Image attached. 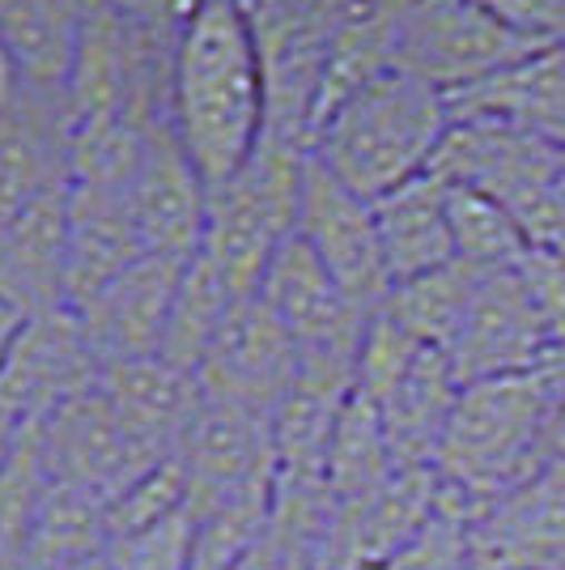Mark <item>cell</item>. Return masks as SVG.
I'll use <instances>...</instances> for the list:
<instances>
[{"label": "cell", "mask_w": 565, "mask_h": 570, "mask_svg": "<svg viewBox=\"0 0 565 570\" xmlns=\"http://www.w3.org/2000/svg\"><path fill=\"white\" fill-rule=\"evenodd\" d=\"M107 507L69 485H48L26 532L18 570H90L107 558Z\"/></svg>", "instance_id": "cell-27"}, {"label": "cell", "mask_w": 565, "mask_h": 570, "mask_svg": "<svg viewBox=\"0 0 565 570\" xmlns=\"http://www.w3.org/2000/svg\"><path fill=\"white\" fill-rule=\"evenodd\" d=\"M145 256L137 222L123 188L69 179V256H65V303L86 307L102 285H111Z\"/></svg>", "instance_id": "cell-19"}, {"label": "cell", "mask_w": 565, "mask_h": 570, "mask_svg": "<svg viewBox=\"0 0 565 570\" xmlns=\"http://www.w3.org/2000/svg\"><path fill=\"white\" fill-rule=\"evenodd\" d=\"M532 43H565V0H472Z\"/></svg>", "instance_id": "cell-36"}, {"label": "cell", "mask_w": 565, "mask_h": 570, "mask_svg": "<svg viewBox=\"0 0 565 570\" xmlns=\"http://www.w3.org/2000/svg\"><path fill=\"white\" fill-rule=\"evenodd\" d=\"M18 430L9 417H0V469H4V460H9V448H13V439H18Z\"/></svg>", "instance_id": "cell-40"}, {"label": "cell", "mask_w": 565, "mask_h": 570, "mask_svg": "<svg viewBox=\"0 0 565 570\" xmlns=\"http://www.w3.org/2000/svg\"><path fill=\"white\" fill-rule=\"evenodd\" d=\"M90 0H0V39L26 90L65 102Z\"/></svg>", "instance_id": "cell-22"}, {"label": "cell", "mask_w": 565, "mask_h": 570, "mask_svg": "<svg viewBox=\"0 0 565 570\" xmlns=\"http://www.w3.org/2000/svg\"><path fill=\"white\" fill-rule=\"evenodd\" d=\"M235 303L238 298L230 294V285L221 282V273L212 268L209 256L196 252L184 264V277H179V289H175V307H170V320H166V336L158 357L196 375L205 354H209L212 336L226 324V315H230Z\"/></svg>", "instance_id": "cell-29"}, {"label": "cell", "mask_w": 565, "mask_h": 570, "mask_svg": "<svg viewBox=\"0 0 565 570\" xmlns=\"http://www.w3.org/2000/svg\"><path fill=\"white\" fill-rule=\"evenodd\" d=\"M98 383L145 464H162L179 452V439L205 401L200 380L158 354L107 362L98 371Z\"/></svg>", "instance_id": "cell-17"}, {"label": "cell", "mask_w": 565, "mask_h": 570, "mask_svg": "<svg viewBox=\"0 0 565 570\" xmlns=\"http://www.w3.org/2000/svg\"><path fill=\"white\" fill-rule=\"evenodd\" d=\"M123 196H128L145 252H162L179 261H191L200 252L209 188L196 175L179 137L170 132L166 116L145 124L132 170L123 179Z\"/></svg>", "instance_id": "cell-11"}, {"label": "cell", "mask_w": 565, "mask_h": 570, "mask_svg": "<svg viewBox=\"0 0 565 570\" xmlns=\"http://www.w3.org/2000/svg\"><path fill=\"white\" fill-rule=\"evenodd\" d=\"M26 95V81L18 65H13V56L4 48V39H0V111H9V107H18Z\"/></svg>", "instance_id": "cell-37"}, {"label": "cell", "mask_w": 565, "mask_h": 570, "mask_svg": "<svg viewBox=\"0 0 565 570\" xmlns=\"http://www.w3.org/2000/svg\"><path fill=\"white\" fill-rule=\"evenodd\" d=\"M429 170L443 184L485 191L515 209L562 179V145L497 119H450Z\"/></svg>", "instance_id": "cell-13"}, {"label": "cell", "mask_w": 565, "mask_h": 570, "mask_svg": "<svg viewBox=\"0 0 565 570\" xmlns=\"http://www.w3.org/2000/svg\"><path fill=\"white\" fill-rule=\"evenodd\" d=\"M354 4H387V0H354Z\"/></svg>", "instance_id": "cell-42"}, {"label": "cell", "mask_w": 565, "mask_h": 570, "mask_svg": "<svg viewBox=\"0 0 565 570\" xmlns=\"http://www.w3.org/2000/svg\"><path fill=\"white\" fill-rule=\"evenodd\" d=\"M391 476H396V460L387 452L375 404L361 401L354 392L349 404L340 409V417H336L328 455H324V490H328L331 502V528L357 520Z\"/></svg>", "instance_id": "cell-25"}, {"label": "cell", "mask_w": 565, "mask_h": 570, "mask_svg": "<svg viewBox=\"0 0 565 570\" xmlns=\"http://www.w3.org/2000/svg\"><path fill=\"white\" fill-rule=\"evenodd\" d=\"M489 268H476L468 261H450L434 273H422L413 282H400L387 303H383V315L391 324H400L413 341H422L429 350H447L450 336L459 333L464 324V311H468L476 285Z\"/></svg>", "instance_id": "cell-28"}, {"label": "cell", "mask_w": 565, "mask_h": 570, "mask_svg": "<svg viewBox=\"0 0 565 570\" xmlns=\"http://www.w3.org/2000/svg\"><path fill=\"white\" fill-rule=\"evenodd\" d=\"M166 119L205 188L251 163L268 132V90L251 26L235 0H205L170 43Z\"/></svg>", "instance_id": "cell-1"}, {"label": "cell", "mask_w": 565, "mask_h": 570, "mask_svg": "<svg viewBox=\"0 0 565 570\" xmlns=\"http://www.w3.org/2000/svg\"><path fill=\"white\" fill-rule=\"evenodd\" d=\"M450 119H497L544 141L565 145V51L562 43L518 60L511 69L447 95Z\"/></svg>", "instance_id": "cell-20"}, {"label": "cell", "mask_w": 565, "mask_h": 570, "mask_svg": "<svg viewBox=\"0 0 565 570\" xmlns=\"http://www.w3.org/2000/svg\"><path fill=\"white\" fill-rule=\"evenodd\" d=\"M307 145L264 132L251 163L209 191L200 252L221 273L235 298H251L268 261L298 230Z\"/></svg>", "instance_id": "cell-4"}, {"label": "cell", "mask_w": 565, "mask_h": 570, "mask_svg": "<svg viewBox=\"0 0 565 570\" xmlns=\"http://www.w3.org/2000/svg\"><path fill=\"white\" fill-rule=\"evenodd\" d=\"M56 98L22 95L18 107L0 111V230L34 196L69 179V124L43 116Z\"/></svg>", "instance_id": "cell-24"}, {"label": "cell", "mask_w": 565, "mask_h": 570, "mask_svg": "<svg viewBox=\"0 0 565 570\" xmlns=\"http://www.w3.org/2000/svg\"><path fill=\"white\" fill-rule=\"evenodd\" d=\"M553 455L565 460V350L557 354V401H553Z\"/></svg>", "instance_id": "cell-38"}, {"label": "cell", "mask_w": 565, "mask_h": 570, "mask_svg": "<svg viewBox=\"0 0 565 570\" xmlns=\"http://www.w3.org/2000/svg\"><path fill=\"white\" fill-rule=\"evenodd\" d=\"M447 222L455 261H468L476 268H515L527 252L515 214L485 191L447 184Z\"/></svg>", "instance_id": "cell-30"}, {"label": "cell", "mask_w": 565, "mask_h": 570, "mask_svg": "<svg viewBox=\"0 0 565 570\" xmlns=\"http://www.w3.org/2000/svg\"><path fill=\"white\" fill-rule=\"evenodd\" d=\"M196 380H200L205 396L251 409V413L272 422L294 380H298V345L256 294L238 298L226 315V324L212 336Z\"/></svg>", "instance_id": "cell-9"}, {"label": "cell", "mask_w": 565, "mask_h": 570, "mask_svg": "<svg viewBox=\"0 0 565 570\" xmlns=\"http://www.w3.org/2000/svg\"><path fill=\"white\" fill-rule=\"evenodd\" d=\"M175 460L188 476V507L272 485V422L251 409L205 396L179 439Z\"/></svg>", "instance_id": "cell-15"}, {"label": "cell", "mask_w": 565, "mask_h": 570, "mask_svg": "<svg viewBox=\"0 0 565 570\" xmlns=\"http://www.w3.org/2000/svg\"><path fill=\"white\" fill-rule=\"evenodd\" d=\"M557 357L536 371L464 383L434 460L438 507L472 523L553 460Z\"/></svg>", "instance_id": "cell-2"}, {"label": "cell", "mask_w": 565, "mask_h": 570, "mask_svg": "<svg viewBox=\"0 0 565 570\" xmlns=\"http://www.w3.org/2000/svg\"><path fill=\"white\" fill-rule=\"evenodd\" d=\"M256 298L294 336L298 357H357L361 333L370 324V315H361L345 298V289L298 230L268 261Z\"/></svg>", "instance_id": "cell-12"}, {"label": "cell", "mask_w": 565, "mask_h": 570, "mask_svg": "<svg viewBox=\"0 0 565 570\" xmlns=\"http://www.w3.org/2000/svg\"><path fill=\"white\" fill-rule=\"evenodd\" d=\"M450 128L447 95L413 72H383L310 137V158L361 200L429 170Z\"/></svg>", "instance_id": "cell-3"}, {"label": "cell", "mask_w": 565, "mask_h": 570, "mask_svg": "<svg viewBox=\"0 0 565 570\" xmlns=\"http://www.w3.org/2000/svg\"><path fill=\"white\" fill-rule=\"evenodd\" d=\"M459 387L464 383L455 380L447 354L425 345L408 375L375 404L396 469H434Z\"/></svg>", "instance_id": "cell-21"}, {"label": "cell", "mask_w": 565, "mask_h": 570, "mask_svg": "<svg viewBox=\"0 0 565 570\" xmlns=\"http://www.w3.org/2000/svg\"><path fill=\"white\" fill-rule=\"evenodd\" d=\"M98 357L72 307L26 315L0 366V417L13 426L43 422L56 404L98 383Z\"/></svg>", "instance_id": "cell-10"}, {"label": "cell", "mask_w": 565, "mask_h": 570, "mask_svg": "<svg viewBox=\"0 0 565 570\" xmlns=\"http://www.w3.org/2000/svg\"><path fill=\"white\" fill-rule=\"evenodd\" d=\"M396 69V30H391V0L354 9V18L336 30L324 69L315 81V102H310V137L315 128L331 119L354 95H361L370 81ZM310 149V145H307Z\"/></svg>", "instance_id": "cell-26"}, {"label": "cell", "mask_w": 565, "mask_h": 570, "mask_svg": "<svg viewBox=\"0 0 565 570\" xmlns=\"http://www.w3.org/2000/svg\"><path fill=\"white\" fill-rule=\"evenodd\" d=\"M562 51H565V43H562Z\"/></svg>", "instance_id": "cell-43"}, {"label": "cell", "mask_w": 565, "mask_h": 570, "mask_svg": "<svg viewBox=\"0 0 565 570\" xmlns=\"http://www.w3.org/2000/svg\"><path fill=\"white\" fill-rule=\"evenodd\" d=\"M472 570H565V460H544L527 481L468 523Z\"/></svg>", "instance_id": "cell-14"}, {"label": "cell", "mask_w": 565, "mask_h": 570, "mask_svg": "<svg viewBox=\"0 0 565 570\" xmlns=\"http://www.w3.org/2000/svg\"><path fill=\"white\" fill-rule=\"evenodd\" d=\"M191 553V523L188 511L166 523H153L132 537H116L107 546L111 570H188Z\"/></svg>", "instance_id": "cell-32"}, {"label": "cell", "mask_w": 565, "mask_h": 570, "mask_svg": "<svg viewBox=\"0 0 565 570\" xmlns=\"http://www.w3.org/2000/svg\"><path fill=\"white\" fill-rule=\"evenodd\" d=\"M298 235L310 243V252L324 261L345 298L361 315H378L391 294V268L378 243L375 209L349 191L336 175L319 167L307 154L303 170V205H298Z\"/></svg>", "instance_id": "cell-6"}, {"label": "cell", "mask_w": 565, "mask_h": 570, "mask_svg": "<svg viewBox=\"0 0 565 570\" xmlns=\"http://www.w3.org/2000/svg\"><path fill=\"white\" fill-rule=\"evenodd\" d=\"M370 570H472L468 523H459L438 507V515L425 523L400 553H391L387 562Z\"/></svg>", "instance_id": "cell-33"}, {"label": "cell", "mask_w": 565, "mask_h": 570, "mask_svg": "<svg viewBox=\"0 0 565 570\" xmlns=\"http://www.w3.org/2000/svg\"><path fill=\"white\" fill-rule=\"evenodd\" d=\"M65 256H69V179L34 196L0 230V298L22 315L65 303Z\"/></svg>", "instance_id": "cell-18"}, {"label": "cell", "mask_w": 565, "mask_h": 570, "mask_svg": "<svg viewBox=\"0 0 565 570\" xmlns=\"http://www.w3.org/2000/svg\"><path fill=\"white\" fill-rule=\"evenodd\" d=\"M523 230V243L527 252H541V256H553V261H565V188L553 184V188L527 196L523 205L511 209Z\"/></svg>", "instance_id": "cell-35"}, {"label": "cell", "mask_w": 565, "mask_h": 570, "mask_svg": "<svg viewBox=\"0 0 565 570\" xmlns=\"http://www.w3.org/2000/svg\"><path fill=\"white\" fill-rule=\"evenodd\" d=\"M391 30L396 69L413 72L417 81L443 95L468 90L476 81L553 48L506 30L472 0H391Z\"/></svg>", "instance_id": "cell-5"}, {"label": "cell", "mask_w": 565, "mask_h": 570, "mask_svg": "<svg viewBox=\"0 0 565 570\" xmlns=\"http://www.w3.org/2000/svg\"><path fill=\"white\" fill-rule=\"evenodd\" d=\"M532 303L541 311L544 328L553 336L557 354L565 350V261H553V256H541V252H523V261L515 264Z\"/></svg>", "instance_id": "cell-34"}, {"label": "cell", "mask_w": 565, "mask_h": 570, "mask_svg": "<svg viewBox=\"0 0 565 570\" xmlns=\"http://www.w3.org/2000/svg\"><path fill=\"white\" fill-rule=\"evenodd\" d=\"M443 354H447L455 380L476 383L536 371L557 357V345L544 328L541 311L532 303L518 268H489L464 311L459 333L450 336Z\"/></svg>", "instance_id": "cell-7"}, {"label": "cell", "mask_w": 565, "mask_h": 570, "mask_svg": "<svg viewBox=\"0 0 565 570\" xmlns=\"http://www.w3.org/2000/svg\"><path fill=\"white\" fill-rule=\"evenodd\" d=\"M39 452H43V469H48L51 485L81 490L102 507L153 469L128 443L102 383H90L77 396L51 409L39 422Z\"/></svg>", "instance_id": "cell-8"}, {"label": "cell", "mask_w": 565, "mask_h": 570, "mask_svg": "<svg viewBox=\"0 0 565 570\" xmlns=\"http://www.w3.org/2000/svg\"><path fill=\"white\" fill-rule=\"evenodd\" d=\"M557 184L565 188V145H562V179H557Z\"/></svg>", "instance_id": "cell-41"}, {"label": "cell", "mask_w": 565, "mask_h": 570, "mask_svg": "<svg viewBox=\"0 0 565 570\" xmlns=\"http://www.w3.org/2000/svg\"><path fill=\"white\" fill-rule=\"evenodd\" d=\"M184 264L188 261H179V256L145 252L116 282L102 285L86 307H77V320L86 328L98 366L123 362V357H149L162 350L166 320L175 307Z\"/></svg>", "instance_id": "cell-16"}, {"label": "cell", "mask_w": 565, "mask_h": 570, "mask_svg": "<svg viewBox=\"0 0 565 570\" xmlns=\"http://www.w3.org/2000/svg\"><path fill=\"white\" fill-rule=\"evenodd\" d=\"M48 485L51 476L39 452V422H26L0 469V570H18L26 532L34 523V511L48 494Z\"/></svg>", "instance_id": "cell-31"}, {"label": "cell", "mask_w": 565, "mask_h": 570, "mask_svg": "<svg viewBox=\"0 0 565 570\" xmlns=\"http://www.w3.org/2000/svg\"><path fill=\"white\" fill-rule=\"evenodd\" d=\"M370 209H375L378 243H383V256H387V268H391L396 285L455 261V243H450L447 222V184L434 170H425V175L408 179L400 188L375 196Z\"/></svg>", "instance_id": "cell-23"}, {"label": "cell", "mask_w": 565, "mask_h": 570, "mask_svg": "<svg viewBox=\"0 0 565 570\" xmlns=\"http://www.w3.org/2000/svg\"><path fill=\"white\" fill-rule=\"evenodd\" d=\"M22 311L13 307L9 298H0V366H4V357H9V350H13V336H18V328H22Z\"/></svg>", "instance_id": "cell-39"}]
</instances>
